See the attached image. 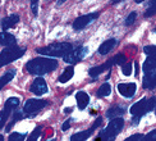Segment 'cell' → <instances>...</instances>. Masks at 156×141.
Instances as JSON below:
<instances>
[{
    "label": "cell",
    "mask_w": 156,
    "mask_h": 141,
    "mask_svg": "<svg viewBox=\"0 0 156 141\" xmlns=\"http://www.w3.org/2000/svg\"><path fill=\"white\" fill-rule=\"evenodd\" d=\"M120 2H123V0H112V4H118V3H120Z\"/></svg>",
    "instance_id": "74e56055"
},
{
    "label": "cell",
    "mask_w": 156,
    "mask_h": 141,
    "mask_svg": "<svg viewBox=\"0 0 156 141\" xmlns=\"http://www.w3.org/2000/svg\"><path fill=\"white\" fill-rule=\"evenodd\" d=\"M122 67V72H123V74L124 76H131V73H132V64L131 63H128V62H126L123 66H120Z\"/></svg>",
    "instance_id": "f546056e"
},
{
    "label": "cell",
    "mask_w": 156,
    "mask_h": 141,
    "mask_svg": "<svg viewBox=\"0 0 156 141\" xmlns=\"http://www.w3.org/2000/svg\"><path fill=\"white\" fill-rule=\"evenodd\" d=\"M23 118H26L24 117V113H23V110H16L14 112V114H13V118H12V121L9 122L8 125H6V127H5V131L6 132H9L10 131V128L14 126V123L16 122H18V121H22Z\"/></svg>",
    "instance_id": "603a6c76"
},
{
    "label": "cell",
    "mask_w": 156,
    "mask_h": 141,
    "mask_svg": "<svg viewBox=\"0 0 156 141\" xmlns=\"http://www.w3.org/2000/svg\"><path fill=\"white\" fill-rule=\"evenodd\" d=\"M142 140H145V141H155L156 140V131L152 130L150 133H147L146 136L142 137Z\"/></svg>",
    "instance_id": "d6a6232c"
},
{
    "label": "cell",
    "mask_w": 156,
    "mask_h": 141,
    "mask_svg": "<svg viewBox=\"0 0 156 141\" xmlns=\"http://www.w3.org/2000/svg\"><path fill=\"white\" fill-rule=\"evenodd\" d=\"M27 133H19V132H13L9 135V141H23L27 139L26 136Z\"/></svg>",
    "instance_id": "484cf974"
},
{
    "label": "cell",
    "mask_w": 156,
    "mask_h": 141,
    "mask_svg": "<svg viewBox=\"0 0 156 141\" xmlns=\"http://www.w3.org/2000/svg\"><path fill=\"white\" fill-rule=\"evenodd\" d=\"M58 68L56 59H51L46 56H38L35 59H31L26 63V69L31 74L36 76H44L50 72H53Z\"/></svg>",
    "instance_id": "6da1fadb"
},
{
    "label": "cell",
    "mask_w": 156,
    "mask_h": 141,
    "mask_svg": "<svg viewBox=\"0 0 156 141\" xmlns=\"http://www.w3.org/2000/svg\"><path fill=\"white\" fill-rule=\"evenodd\" d=\"M136 90H137V85L134 82H122L118 85V91L119 94L123 96V98H127V99H132L134 94H136Z\"/></svg>",
    "instance_id": "30bf717a"
},
{
    "label": "cell",
    "mask_w": 156,
    "mask_h": 141,
    "mask_svg": "<svg viewBox=\"0 0 156 141\" xmlns=\"http://www.w3.org/2000/svg\"><path fill=\"white\" fill-rule=\"evenodd\" d=\"M94 132H95V128L91 126V128H88V130H84V131H81V132H78V133L72 135L70 140H72V141H84V140H87Z\"/></svg>",
    "instance_id": "ac0fdd59"
},
{
    "label": "cell",
    "mask_w": 156,
    "mask_h": 141,
    "mask_svg": "<svg viewBox=\"0 0 156 141\" xmlns=\"http://www.w3.org/2000/svg\"><path fill=\"white\" fill-rule=\"evenodd\" d=\"M76 100H77V107L80 110H84L90 104V96L84 91H78L76 94Z\"/></svg>",
    "instance_id": "5bb4252c"
},
{
    "label": "cell",
    "mask_w": 156,
    "mask_h": 141,
    "mask_svg": "<svg viewBox=\"0 0 156 141\" xmlns=\"http://www.w3.org/2000/svg\"><path fill=\"white\" fill-rule=\"evenodd\" d=\"M90 114H91V115H96V114H97V112H96V110H94V109H91V110H90Z\"/></svg>",
    "instance_id": "f35d334b"
},
{
    "label": "cell",
    "mask_w": 156,
    "mask_h": 141,
    "mask_svg": "<svg viewBox=\"0 0 156 141\" xmlns=\"http://www.w3.org/2000/svg\"><path fill=\"white\" fill-rule=\"evenodd\" d=\"M19 105V99L18 98H9L8 100L5 101L4 104V109L3 110H0V130L4 127V125L6 123V121H8V118L12 115L13 110L14 109H17Z\"/></svg>",
    "instance_id": "52a82bcc"
},
{
    "label": "cell",
    "mask_w": 156,
    "mask_h": 141,
    "mask_svg": "<svg viewBox=\"0 0 156 141\" xmlns=\"http://www.w3.org/2000/svg\"><path fill=\"white\" fill-rule=\"evenodd\" d=\"M31 12L35 17L38 14V0H31Z\"/></svg>",
    "instance_id": "4dcf8cb0"
},
{
    "label": "cell",
    "mask_w": 156,
    "mask_h": 141,
    "mask_svg": "<svg viewBox=\"0 0 156 141\" xmlns=\"http://www.w3.org/2000/svg\"><path fill=\"white\" fill-rule=\"evenodd\" d=\"M41 132H42V126H37V127H35V130L32 131L31 136H28L27 140H28V141H35V140H37L38 137H40Z\"/></svg>",
    "instance_id": "d4e9b609"
},
{
    "label": "cell",
    "mask_w": 156,
    "mask_h": 141,
    "mask_svg": "<svg viewBox=\"0 0 156 141\" xmlns=\"http://www.w3.org/2000/svg\"><path fill=\"white\" fill-rule=\"evenodd\" d=\"M155 45H147V46L144 48V51L146 55H155Z\"/></svg>",
    "instance_id": "1f68e13d"
},
{
    "label": "cell",
    "mask_w": 156,
    "mask_h": 141,
    "mask_svg": "<svg viewBox=\"0 0 156 141\" xmlns=\"http://www.w3.org/2000/svg\"><path fill=\"white\" fill-rule=\"evenodd\" d=\"M17 73V69L16 68H13V69H9L8 72H5L2 77H0V90H2L6 83H9L13 78H14V76Z\"/></svg>",
    "instance_id": "d6986e66"
},
{
    "label": "cell",
    "mask_w": 156,
    "mask_h": 141,
    "mask_svg": "<svg viewBox=\"0 0 156 141\" xmlns=\"http://www.w3.org/2000/svg\"><path fill=\"white\" fill-rule=\"evenodd\" d=\"M113 66H114V59L112 58V59L106 60L105 63L100 64V66H96V67L90 68V69H88V74H90L91 77H92L94 80H97V77H99L101 73H104L106 69H110Z\"/></svg>",
    "instance_id": "7c38bea8"
},
{
    "label": "cell",
    "mask_w": 156,
    "mask_h": 141,
    "mask_svg": "<svg viewBox=\"0 0 156 141\" xmlns=\"http://www.w3.org/2000/svg\"><path fill=\"white\" fill-rule=\"evenodd\" d=\"M110 94H112V86H110V83L105 82L100 86L99 90H97L96 96L97 98H106V96H109Z\"/></svg>",
    "instance_id": "cb8c5ba5"
},
{
    "label": "cell",
    "mask_w": 156,
    "mask_h": 141,
    "mask_svg": "<svg viewBox=\"0 0 156 141\" xmlns=\"http://www.w3.org/2000/svg\"><path fill=\"white\" fill-rule=\"evenodd\" d=\"M17 38L14 37V35L9 34L6 31L0 32V45L3 46H10V45H16Z\"/></svg>",
    "instance_id": "e0dca14e"
},
{
    "label": "cell",
    "mask_w": 156,
    "mask_h": 141,
    "mask_svg": "<svg viewBox=\"0 0 156 141\" xmlns=\"http://www.w3.org/2000/svg\"><path fill=\"white\" fill-rule=\"evenodd\" d=\"M24 54H26V48L17 46V45L6 46L2 53H0V68L19 59V58H22Z\"/></svg>",
    "instance_id": "5b68a950"
},
{
    "label": "cell",
    "mask_w": 156,
    "mask_h": 141,
    "mask_svg": "<svg viewBox=\"0 0 156 141\" xmlns=\"http://www.w3.org/2000/svg\"><path fill=\"white\" fill-rule=\"evenodd\" d=\"M73 74H74V68H73V64L72 66H69V67H67L66 69L63 70V73L59 76V82H62V83H66V82H68L70 78L73 77Z\"/></svg>",
    "instance_id": "44dd1931"
},
{
    "label": "cell",
    "mask_w": 156,
    "mask_h": 141,
    "mask_svg": "<svg viewBox=\"0 0 156 141\" xmlns=\"http://www.w3.org/2000/svg\"><path fill=\"white\" fill-rule=\"evenodd\" d=\"M126 113V109L123 107H119V105H115V107H112L106 112V118L112 119V118H115V117H120L122 114Z\"/></svg>",
    "instance_id": "ffe728a7"
},
{
    "label": "cell",
    "mask_w": 156,
    "mask_h": 141,
    "mask_svg": "<svg viewBox=\"0 0 156 141\" xmlns=\"http://www.w3.org/2000/svg\"><path fill=\"white\" fill-rule=\"evenodd\" d=\"M156 68V60H155V55H147V59L144 62L142 69L144 72H150V70H155Z\"/></svg>",
    "instance_id": "7402d4cb"
},
{
    "label": "cell",
    "mask_w": 156,
    "mask_h": 141,
    "mask_svg": "<svg viewBox=\"0 0 156 141\" xmlns=\"http://www.w3.org/2000/svg\"><path fill=\"white\" fill-rule=\"evenodd\" d=\"M74 46L72 42H53L44 48H38L36 53L45 55V56H54V58H63L67 53H69Z\"/></svg>",
    "instance_id": "277c9868"
},
{
    "label": "cell",
    "mask_w": 156,
    "mask_h": 141,
    "mask_svg": "<svg viewBox=\"0 0 156 141\" xmlns=\"http://www.w3.org/2000/svg\"><path fill=\"white\" fill-rule=\"evenodd\" d=\"M72 110H73V108H66L64 109V113H70Z\"/></svg>",
    "instance_id": "8d00e7d4"
},
{
    "label": "cell",
    "mask_w": 156,
    "mask_h": 141,
    "mask_svg": "<svg viewBox=\"0 0 156 141\" xmlns=\"http://www.w3.org/2000/svg\"><path fill=\"white\" fill-rule=\"evenodd\" d=\"M72 122H73V118H68V119L63 123L62 130H63V131H68V130H69V127H70V123H72Z\"/></svg>",
    "instance_id": "e575fe53"
},
{
    "label": "cell",
    "mask_w": 156,
    "mask_h": 141,
    "mask_svg": "<svg viewBox=\"0 0 156 141\" xmlns=\"http://www.w3.org/2000/svg\"><path fill=\"white\" fill-rule=\"evenodd\" d=\"M155 12H156V8H155V0H150V5H148V8L146 9V12H145V17L146 18H150V17H152L154 14H155Z\"/></svg>",
    "instance_id": "4316f807"
},
{
    "label": "cell",
    "mask_w": 156,
    "mask_h": 141,
    "mask_svg": "<svg viewBox=\"0 0 156 141\" xmlns=\"http://www.w3.org/2000/svg\"><path fill=\"white\" fill-rule=\"evenodd\" d=\"M134 69H136V73H134V76H136V77H138V70H140L138 62H134Z\"/></svg>",
    "instance_id": "d590c367"
},
{
    "label": "cell",
    "mask_w": 156,
    "mask_h": 141,
    "mask_svg": "<svg viewBox=\"0 0 156 141\" xmlns=\"http://www.w3.org/2000/svg\"><path fill=\"white\" fill-rule=\"evenodd\" d=\"M155 108V98H144L140 101L134 103V104L131 107L129 112L132 114V126H137L140 123V119L144 117V115L147 112L154 110Z\"/></svg>",
    "instance_id": "7a4b0ae2"
},
{
    "label": "cell",
    "mask_w": 156,
    "mask_h": 141,
    "mask_svg": "<svg viewBox=\"0 0 156 141\" xmlns=\"http://www.w3.org/2000/svg\"><path fill=\"white\" fill-rule=\"evenodd\" d=\"M136 18H137V12H131L129 13V16L126 18L124 24L126 26H132L136 22Z\"/></svg>",
    "instance_id": "f1b7e54d"
},
{
    "label": "cell",
    "mask_w": 156,
    "mask_h": 141,
    "mask_svg": "<svg viewBox=\"0 0 156 141\" xmlns=\"http://www.w3.org/2000/svg\"><path fill=\"white\" fill-rule=\"evenodd\" d=\"M142 2H145V0H136V3H137V4H140V3H142Z\"/></svg>",
    "instance_id": "60d3db41"
},
{
    "label": "cell",
    "mask_w": 156,
    "mask_h": 141,
    "mask_svg": "<svg viewBox=\"0 0 156 141\" xmlns=\"http://www.w3.org/2000/svg\"><path fill=\"white\" fill-rule=\"evenodd\" d=\"M87 53H88V48L80 45V46L73 48L72 50L69 51V53H67L66 55L63 56V59H64V62H66V63L76 64L78 62H81L83 58L87 55Z\"/></svg>",
    "instance_id": "ba28073f"
},
{
    "label": "cell",
    "mask_w": 156,
    "mask_h": 141,
    "mask_svg": "<svg viewBox=\"0 0 156 141\" xmlns=\"http://www.w3.org/2000/svg\"><path fill=\"white\" fill-rule=\"evenodd\" d=\"M49 105V101L48 100H42V99H28L26 101V104L23 107V113H24V117L27 118H32L37 115V113L42 110L45 107Z\"/></svg>",
    "instance_id": "8992f818"
},
{
    "label": "cell",
    "mask_w": 156,
    "mask_h": 141,
    "mask_svg": "<svg viewBox=\"0 0 156 141\" xmlns=\"http://www.w3.org/2000/svg\"><path fill=\"white\" fill-rule=\"evenodd\" d=\"M19 22V16L18 14H12L9 17H5L2 19V28L3 31H8L9 28H13L14 26Z\"/></svg>",
    "instance_id": "2e32d148"
},
{
    "label": "cell",
    "mask_w": 156,
    "mask_h": 141,
    "mask_svg": "<svg viewBox=\"0 0 156 141\" xmlns=\"http://www.w3.org/2000/svg\"><path fill=\"white\" fill-rule=\"evenodd\" d=\"M64 2H67V0H58V5H62Z\"/></svg>",
    "instance_id": "ab89813d"
},
{
    "label": "cell",
    "mask_w": 156,
    "mask_h": 141,
    "mask_svg": "<svg viewBox=\"0 0 156 141\" xmlns=\"http://www.w3.org/2000/svg\"><path fill=\"white\" fill-rule=\"evenodd\" d=\"M123 127H124V119L123 118H120V117L112 118L108 127L102 128V130L99 132V136L95 139V141H102V140L104 141H112L118 136V133L122 132Z\"/></svg>",
    "instance_id": "3957f363"
},
{
    "label": "cell",
    "mask_w": 156,
    "mask_h": 141,
    "mask_svg": "<svg viewBox=\"0 0 156 141\" xmlns=\"http://www.w3.org/2000/svg\"><path fill=\"white\" fill-rule=\"evenodd\" d=\"M142 137H144L142 133H134V135H132V136L127 137L126 141H140V140H142Z\"/></svg>",
    "instance_id": "836d02e7"
},
{
    "label": "cell",
    "mask_w": 156,
    "mask_h": 141,
    "mask_svg": "<svg viewBox=\"0 0 156 141\" xmlns=\"http://www.w3.org/2000/svg\"><path fill=\"white\" fill-rule=\"evenodd\" d=\"M156 86V72L150 70V72H145V77L142 80V87L145 90H154Z\"/></svg>",
    "instance_id": "4fadbf2b"
},
{
    "label": "cell",
    "mask_w": 156,
    "mask_h": 141,
    "mask_svg": "<svg viewBox=\"0 0 156 141\" xmlns=\"http://www.w3.org/2000/svg\"><path fill=\"white\" fill-rule=\"evenodd\" d=\"M3 139H4V137H3V136H2V135H0V141H2V140H3Z\"/></svg>",
    "instance_id": "b9f144b4"
},
{
    "label": "cell",
    "mask_w": 156,
    "mask_h": 141,
    "mask_svg": "<svg viewBox=\"0 0 156 141\" xmlns=\"http://www.w3.org/2000/svg\"><path fill=\"white\" fill-rule=\"evenodd\" d=\"M113 59H114V64H118V66H123V64L127 62V56L123 54V53H119V54H116L115 56H113Z\"/></svg>",
    "instance_id": "83f0119b"
},
{
    "label": "cell",
    "mask_w": 156,
    "mask_h": 141,
    "mask_svg": "<svg viewBox=\"0 0 156 141\" xmlns=\"http://www.w3.org/2000/svg\"><path fill=\"white\" fill-rule=\"evenodd\" d=\"M48 83L46 81H45L42 77H38V78H36L34 82H32V85L30 87V91L32 94H35L37 96H41L44 94H46L48 92Z\"/></svg>",
    "instance_id": "8fae6325"
},
{
    "label": "cell",
    "mask_w": 156,
    "mask_h": 141,
    "mask_svg": "<svg viewBox=\"0 0 156 141\" xmlns=\"http://www.w3.org/2000/svg\"><path fill=\"white\" fill-rule=\"evenodd\" d=\"M99 16H100L99 12H94V13H88V14L78 17V18H76V21L73 22V28L76 31H81L83 28H86L87 26H90Z\"/></svg>",
    "instance_id": "9c48e42d"
},
{
    "label": "cell",
    "mask_w": 156,
    "mask_h": 141,
    "mask_svg": "<svg viewBox=\"0 0 156 141\" xmlns=\"http://www.w3.org/2000/svg\"><path fill=\"white\" fill-rule=\"evenodd\" d=\"M116 45H118V40H115V38H109V40L106 41H104L101 45H100V48H99V53L101 55H106L109 54L110 51H112Z\"/></svg>",
    "instance_id": "9a60e30c"
}]
</instances>
